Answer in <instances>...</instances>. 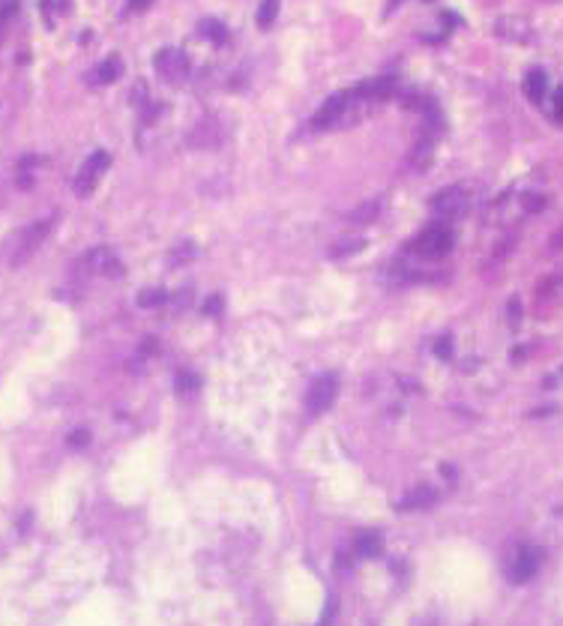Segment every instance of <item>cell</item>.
Instances as JSON below:
<instances>
[{
  "mask_svg": "<svg viewBox=\"0 0 563 626\" xmlns=\"http://www.w3.org/2000/svg\"><path fill=\"white\" fill-rule=\"evenodd\" d=\"M374 108V102L363 99L354 87L344 93H336L333 99H327L321 108H317V114L312 118V129H317V132H330V129H348L359 120L369 118V111Z\"/></svg>",
  "mask_w": 563,
  "mask_h": 626,
  "instance_id": "cell-1",
  "label": "cell"
},
{
  "mask_svg": "<svg viewBox=\"0 0 563 626\" xmlns=\"http://www.w3.org/2000/svg\"><path fill=\"white\" fill-rule=\"evenodd\" d=\"M540 566H542V551L537 546H518L507 560V578L512 585H525V581H530L540 573Z\"/></svg>",
  "mask_w": 563,
  "mask_h": 626,
  "instance_id": "cell-2",
  "label": "cell"
},
{
  "mask_svg": "<svg viewBox=\"0 0 563 626\" xmlns=\"http://www.w3.org/2000/svg\"><path fill=\"white\" fill-rule=\"evenodd\" d=\"M108 165H111V156L105 150H96L93 156H88V159H84V165L78 168L75 180H72V192H75L78 198H88L96 189L99 177L108 171Z\"/></svg>",
  "mask_w": 563,
  "mask_h": 626,
  "instance_id": "cell-3",
  "label": "cell"
},
{
  "mask_svg": "<svg viewBox=\"0 0 563 626\" xmlns=\"http://www.w3.org/2000/svg\"><path fill=\"white\" fill-rule=\"evenodd\" d=\"M453 249V231L450 225H431L423 234H416V240L411 243V252L423 255V258H443Z\"/></svg>",
  "mask_w": 563,
  "mask_h": 626,
  "instance_id": "cell-4",
  "label": "cell"
},
{
  "mask_svg": "<svg viewBox=\"0 0 563 626\" xmlns=\"http://www.w3.org/2000/svg\"><path fill=\"white\" fill-rule=\"evenodd\" d=\"M54 219H57V216H48V219H39V222H33L31 228H24V234L19 237L16 252H12V267L27 264V261L33 258V252H36L39 246H42V240H46V237L51 234Z\"/></svg>",
  "mask_w": 563,
  "mask_h": 626,
  "instance_id": "cell-5",
  "label": "cell"
},
{
  "mask_svg": "<svg viewBox=\"0 0 563 626\" xmlns=\"http://www.w3.org/2000/svg\"><path fill=\"white\" fill-rule=\"evenodd\" d=\"M336 396H339V377L336 375H321L306 392L309 417H321L324 411H330V405L336 402Z\"/></svg>",
  "mask_w": 563,
  "mask_h": 626,
  "instance_id": "cell-6",
  "label": "cell"
},
{
  "mask_svg": "<svg viewBox=\"0 0 563 626\" xmlns=\"http://www.w3.org/2000/svg\"><path fill=\"white\" fill-rule=\"evenodd\" d=\"M153 63H156L159 75H162L165 81H171V84L186 81V78H189V69H192L189 57H186L180 48H162L153 57Z\"/></svg>",
  "mask_w": 563,
  "mask_h": 626,
  "instance_id": "cell-7",
  "label": "cell"
},
{
  "mask_svg": "<svg viewBox=\"0 0 563 626\" xmlns=\"http://www.w3.org/2000/svg\"><path fill=\"white\" fill-rule=\"evenodd\" d=\"M465 207H468V189L465 186H450L431 198V210L443 216V219H456V216L465 213Z\"/></svg>",
  "mask_w": 563,
  "mask_h": 626,
  "instance_id": "cell-8",
  "label": "cell"
},
{
  "mask_svg": "<svg viewBox=\"0 0 563 626\" xmlns=\"http://www.w3.org/2000/svg\"><path fill=\"white\" fill-rule=\"evenodd\" d=\"M81 267L88 273H102V276H123V264L117 261V255H114L108 246H96V249H90L88 255L81 258Z\"/></svg>",
  "mask_w": 563,
  "mask_h": 626,
  "instance_id": "cell-9",
  "label": "cell"
},
{
  "mask_svg": "<svg viewBox=\"0 0 563 626\" xmlns=\"http://www.w3.org/2000/svg\"><path fill=\"white\" fill-rule=\"evenodd\" d=\"M495 33L510 39V42H530L533 39V27L527 19H518V16H507L495 24Z\"/></svg>",
  "mask_w": 563,
  "mask_h": 626,
  "instance_id": "cell-10",
  "label": "cell"
},
{
  "mask_svg": "<svg viewBox=\"0 0 563 626\" xmlns=\"http://www.w3.org/2000/svg\"><path fill=\"white\" fill-rule=\"evenodd\" d=\"M438 504V489H431V486H414L405 498H399L396 501V509L401 513V509H428V506H435Z\"/></svg>",
  "mask_w": 563,
  "mask_h": 626,
  "instance_id": "cell-11",
  "label": "cell"
},
{
  "mask_svg": "<svg viewBox=\"0 0 563 626\" xmlns=\"http://www.w3.org/2000/svg\"><path fill=\"white\" fill-rule=\"evenodd\" d=\"M120 75H123V61H120L117 54H114V57H105V61L99 63V66H93V72L88 75V81H90L93 87H105V84H114Z\"/></svg>",
  "mask_w": 563,
  "mask_h": 626,
  "instance_id": "cell-12",
  "label": "cell"
},
{
  "mask_svg": "<svg viewBox=\"0 0 563 626\" xmlns=\"http://www.w3.org/2000/svg\"><path fill=\"white\" fill-rule=\"evenodd\" d=\"M381 548H384V540H381V533H374V531L359 533L357 543H354V551H357L359 558H378Z\"/></svg>",
  "mask_w": 563,
  "mask_h": 626,
  "instance_id": "cell-13",
  "label": "cell"
},
{
  "mask_svg": "<svg viewBox=\"0 0 563 626\" xmlns=\"http://www.w3.org/2000/svg\"><path fill=\"white\" fill-rule=\"evenodd\" d=\"M525 90L533 102H542L545 99V90H548V75L542 69H530L527 78H525Z\"/></svg>",
  "mask_w": 563,
  "mask_h": 626,
  "instance_id": "cell-14",
  "label": "cell"
},
{
  "mask_svg": "<svg viewBox=\"0 0 563 626\" xmlns=\"http://www.w3.org/2000/svg\"><path fill=\"white\" fill-rule=\"evenodd\" d=\"M366 246V240L363 237H342V240H336L333 246H330V255L333 258H348V255H357L359 249H363Z\"/></svg>",
  "mask_w": 563,
  "mask_h": 626,
  "instance_id": "cell-15",
  "label": "cell"
},
{
  "mask_svg": "<svg viewBox=\"0 0 563 626\" xmlns=\"http://www.w3.org/2000/svg\"><path fill=\"white\" fill-rule=\"evenodd\" d=\"M381 207H384V201H381V198H372V201H366L359 210H354V213H351V222H357V225H366V222H372V219H378Z\"/></svg>",
  "mask_w": 563,
  "mask_h": 626,
  "instance_id": "cell-16",
  "label": "cell"
},
{
  "mask_svg": "<svg viewBox=\"0 0 563 626\" xmlns=\"http://www.w3.org/2000/svg\"><path fill=\"white\" fill-rule=\"evenodd\" d=\"M276 16H279V0H264V4L258 6L255 21H258V27H270L276 21Z\"/></svg>",
  "mask_w": 563,
  "mask_h": 626,
  "instance_id": "cell-17",
  "label": "cell"
},
{
  "mask_svg": "<svg viewBox=\"0 0 563 626\" xmlns=\"http://www.w3.org/2000/svg\"><path fill=\"white\" fill-rule=\"evenodd\" d=\"M168 300V294L162 288H147L138 294V306H144V309H156V306H162Z\"/></svg>",
  "mask_w": 563,
  "mask_h": 626,
  "instance_id": "cell-18",
  "label": "cell"
},
{
  "mask_svg": "<svg viewBox=\"0 0 563 626\" xmlns=\"http://www.w3.org/2000/svg\"><path fill=\"white\" fill-rule=\"evenodd\" d=\"M201 33L210 36L213 42H219V46H222V42H228V31H225V24L213 21V19H210V21H201Z\"/></svg>",
  "mask_w": 563,
  "mask_h": 626,
  "instance_id": "cell-19",
  "label": "cell"
},
{
  "mask_svg": "<svg viewBox=\"0 0 563 626\" xmlns=\"http://www.w3.org/2000/svg\"><path fill=\"white\" fill-rule=\"evenodd\" d=\"M192 255H195V246L192 243H180L174 252H171V267H180V264H186V261H192Z\"/></svg>",
  "mask_w": 563,
  "mask_h": 626,
  "instance_id": "cell-20",
  "label": "cell"
},
{
  "mask_svg": "<svg viewBox=\"0 0 563 626\" xmlns=\"http://www.w3.org/2000/svg\"><path fill=\"white\" fill-rule=\"evenodd\" d=\"M198 387H201V381H198L192 372H180V375H177V390H180V392H195Z\"/></svg>",
  "mask_w": 563,
  "mask_h": 626,
  "instance_id": "cell-21",
  "label": "cell"
},
{
  "mask_svg": "<svg viewBox=\"0 0 563 626\" xmlns=\"http://www.w3.org/2000/svg\"><path fill=\"white\" fill-rule=\"evenodd\" d=\"M88 441H90V432H88V429H78V432L69 434V444H72V447H84Z\"/></svg>",
  "mask_w": 563,
  "mask_h": 626,
  "instance_id": "cell-22",
  "label": "cell"
},
{
  "mask_svg": "<svg viewBox=\"0 0 563 626\" xmlns=\"http://www.w3.org/2000/svg\"><path fill=\"white\" fill-rule=\"evenodd\" d=\"M554 120L563 126V87L554 90Z\"/></svg>",
  "mask_w": 563,
  "mask_h": 626,
  "instance_id": "cell-23",
  "label": "cell"
},
{
  "mask_svg": "<svg viewBox=\"0 0 563 626\" xmlns=\"http://www.w3.org/2000/svg\"><path fill=\"white\" fill-rule=\"evenodd\" d=\"M204 312H207V315H219V312H222V297H213V300H207Z\"/></svg>",
  "mask_w": 563,
  "mask_h": 626,
  "instance_id": "cell-24",
  "label": "cell"
},
{
  "mask_svg": "<svg viewBox=\"0 0 563 626\" xmlns=\"http://www.w3.org/2000/svg\"><path fill=\"white\" fill-rule=\"evenodd\" d=\"M435 351H438V357H443V360H446V357H450V351H453V345H450V339H441V342H438V348H435Z\"/></svg>",
  "mask_w": 563,
  "mask_h": 626,
  "instance_id": "cell-25",
  "label": "cell"
},
{
  "mask_svg": "<svg viewBox=\"0 0 563 626\" xmlns=\"http://www.w3.org/2000/svg\"><path fill=\"white\" fill-rule=\"evenodd\" d=\"M552 249H554V252H560V249H563V225L554 231V237H552Z\"/></svg>",
  "mask_w": 563,
  "mask_h": 626,
  "instance_id": "cell-26",
  "label": "cell"
},
{
  "mask_svg": "<svg viewBox=\"0 0 563 626\" xmlns=\"http://www.w3.org/2000/svg\"><path fill=\"white\" fill-rule=\"evenodd\" d=\"M150 4H153V0H129V6H132V9H147Z\"/></svg>",
  "mask_w": 563,
  "mask_h": 626,
  "instance_id": "cell-27",
  "label": "cell"
},
{
  "mask_svg": "<svg viewBox=\"0 0 563 626\" xmlns=\"http://www.w3.org/2000/svg\"><path fill=\"white\" fill-rule=\"evenodd\" d=\"M396 4H399V0H393V6H396Z\"/></svg>",
  "mask_w": 563,
  "mask_h": 626,
  "instance_id": "cell-28",
  "label": "cell"
}]
</instances>
